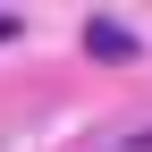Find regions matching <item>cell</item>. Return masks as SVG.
<instances>
[{"mask_svg":"<svg viewBox=\"0 0 152 152\" xmlns=\"http://www.w3.org/2000/svg\"><path fill=\"white\" fill-rule=\"evenodd\" d=\"M85 51H93V59H135V26H118V17H93V26H85Z\"/></svg>","mask_w":152,"mask_h":152,"instance_id":"obj_1","label":"cell"},{"mask_svg":"<svg viewBox=\"0 0 152 152\" xmlns=\"http://www.w3.org/2000/svg\"><path fill=\"white\" fill-rule=\"evenodd\" d=\"M0 42H17V17H0Z\"/></svg>","mask_w":152,"mask_h":152,"instance_id":"obj_2","label":"cell"}]
</instances>
